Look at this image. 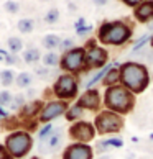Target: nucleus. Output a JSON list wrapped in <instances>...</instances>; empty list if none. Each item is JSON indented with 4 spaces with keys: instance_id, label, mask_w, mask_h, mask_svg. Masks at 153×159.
<instances>
[{
    "instance_id": "f257e3e1",
    "label": "nucleus",
    "mask_w": 153,
    "mask_h": 159,
    "mask_svg": "<svg viewBox=\"0 0 153 159\" xmlns=\"http://www.w3.org/2000/svg\"><path fill=\"white\" fill-rule=\"evenodd\" d=\"M120 72V82L127 90H130L133 95H138L146 90L150 85V72L145 64L140 62H123L119 67Z\"/></svg>"
},
{
    "instance_id": "f03ea898",
    "label": "nucleus",
    "mask_w": 153,
    "mask_h": 159,
    "mask_svg": "<svg viewBox=\"0 0 153 159\" xmlns=\"http://www.w3.org/2000/svg\"><path fill=\"white\" fill-rule=\"evenodd\" d=\"M104 107L110 110V111H115L119 115H127L130 113L135 107V95L127 90L123 85L117 84L112 87H107L104 93Z\"/></svg>"
},
{
    "instance_id": "7ed1b4c3",
    "label": "nucleus",
    "mask_w": 153,
    "mask_h": 159,
    "mask_svg": "<svg viewBox=\"0 0 153 159\" xmlns=\"http://www.w3.org/2000/svg\"><path fill=\"white\" fill-rule=\"evenodd\" d=\"M3 146L13 159H22L31 151L33 138H31L30 131H26V129H17V131H12L5 138Z\"/></svg>"
},
{
    "instance_id": "20e7f679",
    "label": "nucleus",
    "mask_w": 153,
    "mask_h": 159,
    "mask_svg": "<svg viewBox=\"0 0 153 159\" xmlns=\"http://www.w3.org/2000/svg\"><path fill=\"white\" fill-rule=\"evenodd\" d=\"M132 36L130 26H127L122 21H112V23H104L99 30V41L104 44H112L120 46L127 43Z\"/></svg>"
},
{
    "instance_id": "39448f33",
    "label": "nucleus",
    "mask_w": 153,
    "mask_h": 159,
    "mask_svg": "<svg viewBox=\"0 0 153 159\" xmlns=\"http://www.w3.org/2000/svg\"><path fill=\"white\" fill-rule=\"evenodd\" d=\"M123 123H125V120L122 115L104 108L94 118V128L99 134H114L123 128Z\"/></svg>"
},
{
    "instance_id": "423d86ee",
    "label": "nucleus",
    "mask_w": 153,
    "mask_h": 159,
    "mask_svg": "<svg viewBox=\"0 0 153 159\" xmlns=\"http://www.w3.org/2000/svg\"><path fill=\"white\" fill-rule=\"evenodd\" d=\"M78 90H79L78 77H76L74 74H68V72L61 74L60 77L56 79L55 85H53V93H55V97L58 100H66V102L76 98Z\"/></svg>"
},
{
    "instance_id": "0eeeda50",
    "label": "nucleus",
    "mask_w": 153,
    "mask_h": 159,
    "mask_svg": "<svg viewBox=\"0 0 153 159\" xmlns=\"http://www.w3.org/2000/svg\"><path fill=\"white\" fill-rule=\"evenodd\" d=\"M86 49L84 48H73L64 51L63 57L60 59V67L68 74H76L86 69Z\"/></svg>"
},
{
    "instance_id": "6e6552de",
    "label": "nucleus",
    "mask_w": 153,
    "mask_h": 159,
    "mask_svg": "<svg viewBox=\"0 0 153 159\" xmlns=\"http://www.w3.org/2000/svg\"><path fill=\"white\" fill-rule=\"evenodd\" d=\"M68 108H69V102H66V100H48L38 115V123H41V125L43 123H51L55 118L66 113Z\"/></svg>"
},
{
    "instance_id": "1a4fd4ad",
    "label": "nucleus",
    "mask_w": 153,
    "mask_h": 159,
    "mask_svg": "<svg viewBox=\"0 0 153 159\" xmlns=\"http://www.w3.org/2000/svg\"><path fill=\"white\" fill-rule=\"evenodd\" d=\"M96 134H97V131L94 128V125L89 121H84V120L74 121L69 126V138L73 141H76V143H87L89 144L96 138Z\"/></svg>"
},
{
    "instance_id": "9d476101",
    "label": "nucleus",
    "mask_w": 153,
    "mask_h": 159,
    "mask_svg": "<svg viewBox=\"0 0 153 159\" xmlns=\"http://www.w3.org/2000/svg\"><path fill=\"white\" fill-rule=\"evenodd\" d=\"M107 59H109V52L105 51L101 46H96L94 41H89V49L86 51V69H101L104 67V64H107Z\"/></svg>"
},
{
    "instance_id": "9b49d317",
    "label": "nucleus",
    "mask_w": 153,
    "mask_h": 159,
    "mask_svg": "<svg viewBox=\"0 0 153 159\" xmlns=\"http://www.w3.org/2000/svg\"><path fill=\"white\" fill-rule=\"evenodd\" d=\"M63 143H64V128L56 126V128H53L51 134L48 136V141H46V143H41L38 146V152L40 154H51V152H56L63 146Z\"/></svg>"
},
{
    "instance_id": "f8f14e48",
    "label": "nucleus",
    "mask_w": 153,
    "mask_h": 159,
    "mask_svg": "<svg viewBox=\"0 0 153 159\" xmlns=\"http://www.w3.org/2000/svg\"><path fill=\"white\" fill-rule=\"evenodd\" d=\"M94 149L87 143H71L63 152V159H92Z\"/></svg>"
},
{
    "instance_id": "ddd939ff",
    "label": "nucleus",
    "mask_w": 153,
    "mask_h": 159,
    "mask_svg": "<svg viewBox=\"0 0 153 159\" xmlns=\"http://www.w3.org/2000/svg\"><path fill=\"white\" fill-rule=\"evenodd\" d=\"M76 103H78L81 108H84V110L97 111L99 108H101V105H102V98H101L99 90H96V89H86V92L78 98V102H76Z\"/></svg>"
},
{
    "instance_id": "4468645a",
    "label": "nucleus",
    "mask_w": 153,
    "mask_h": 159,
    "mask_svg": "<svg viewBox=\"0 0 153 159\" xmlns=\"http://www.w3.org/2000/svg\"><path fill=\"white\" fill-rule=\"evenodd\" d=\"M43 105H45V102L43 100H38V98L31 100V102H26L18 110L20 123H25V121H30V120H38V115H40L41 108H43Z\"/></svg>"
},
{
    "instance_id": "2eb2a0df",
    "label": "nucleus",
    "mask_w": 153,
    "mask_h": 159,
    "mask_svg": "<svg viewBox=\"0 0 153 159\" xmlns=\"http://www.w3.org/2000/svg\"><path fill=\"white\" fill-rule=\"evenodd\" d=\"M135 18L138 21H150L153 20V0H145L135 8Z\"/></svg>"
},
{
    "instance_id": "dca6fc26",
    "label": "nucleus",
    "mask_w": 153,
    "mask_h": 159,
    "mask_svg": "<svg viewBox=\"0 0 153 159\" xmlns=\"http://www.w3.org/2000/svg\"><path fill=\"white\" fill-rule=\"evenodd\" d=\"M122 146H123V139L122 138H105V139H101L96 144V151L97 152H104V151H109L112 148H122Z\"/></svg>"
},
{
    "instance_id": "f3484780",
    "label": "nucleus",
    "mask_w": 153,
    "mask_h": 159,
    "mask_svg": "<svg viewBox=\"0 0 153 159\" xmlns=\"http://www.w3.org/2000/svg\"><path fill=\"white\" fill-rule=\"evenodd\" d=\"M102 82L105 87H112V85H117L120 82V72H119V67H117V62L114 64V67H110L107 70V74L102 79Z\"/></svg>"
},
{
    "instance_id": "a211bd4d",
    "label": "nucleus",
    "mask_w": 153,
    "mask_h": 159,
    "mask_svg": "<svg viewBox=\"0 0 153 159\" xmlns=\"http://www.w3.org/2000/svg\"><path fill=\"white\" fill-rule=\"evenodd\" d=\"M84 111H86L84 108H81L78 103H74V105H69V108L66 110V113H64V115H66L68 121L74 123V121H79L82 116H84Z\"/></svg>"
},
{
    "instance_id": "6ab92c4d",
    "label": "nucleus",
    "mask_w": 153,
    "mask_h": 159,
    "mask_svg": "<svg viewBox=\"0 0 153 159\" xmlns=\"http://www.w3.org/2000/svg\"><path fill=\"white\" fill-rule=\"evenodd\" d=\"M0 123H2V128L3 129H12V131H17L18 129V126H22V123H20V120H18V116H5V118H2L0 120Z\"/></svg>"
},
{
    "instance_id": "aec40b11",
    "label": "nucleus",
    "mask_w": 153,
    "mask_h": 159,
    "mask_svg": "<svg viewBox=\"0 0 153 159\" xmlns=\"http://www.w3.org/2000/svg\"><path fill=\"white\" fill-rule=\"evenodd\" d=\"M60 43H61V39L58 34H46L43 38V46L50 51H53L55 48H60Z\"/></svg>"
},
{
    "instance_id": "412c9836",
    "label": "nucleus",
    "mask_w": 153,
    "mask_h": 159,
    "mask_svg": "<svg viewBox=\"0 0 153 159\" xmlns=\"http://www.w3.org/2000/svg\"><path fill=\"white\" fill-rule=\"evenodd\" d=\"M15 82H17V85H18L20 89H28V87L31 85V82H33V77H31V74H28V72H20L15 77Z\"/></svg>"
},
{
    "instance_id": "4be33fe9",
    "label": "nucleus",
    "mask_w": 153,
    "mask_h": 159,
    "mask_svg": "<svg viewBox=\"0 0 153 159\" xmlns=\"http://www.w3.org/2000/svg\"><path fill=\"white\" fill-rule=\"evenodd\" d=\"M60 59L61 57L55 51H50L48 54L43 56V66L45 67H56V66H60Z\"/></svg>"
},
{
    "instance_id": "5701e85b",
    "label": "nucleus",
    "mask_w": 153,
    "mask_h": 159,
    "mask_svg": "<svg viewBox=\"0 0 153 159\" xmlns=\"http://www.w3.org/2000/svg\"><path fill=\"white\" fill-rule=\"evenodd\" d=\"M25 103H26V97L23 95V93H15V95L12 97V102H10L8 107L13 110V111H18Z\"/></svg>"
},
{
    "instance_id": "b1692460",
    "label": "nucleus",
    "mask_w": 153,
    "mask_h": 159,
    "mask_svg": "<svg viewBox=\"0 0 153 159\" xmlns=\"http://www.w3.org/2000/svg\"><path fill=\"white\" fill-rule=\"evenodd\" d=\"M40 49L36 48H30V49H26L25 52H23V61H25L26 64H33V62H36L40 61Z\"/></svg>"
},
{
    "instance_id": "393cba45",
    "label": "nucleus",
    "mask_w": 153,
    "mask_h": 159,
    "mask_svg": "<svg viewBox=\"0 0 153 159\" xmlns=\"http://www.w3.org/2000/svg\"><path fill=\"white\" fill-rule=\"evenodd\" d=\"M17 75L13 74V70H10V69H5L0 72V84H2L3 87H10L12 84H13V80H15Z\"/></svg>"
},
{
    "instance_id": "a878e982",
    "label": "nucleus",
    "mask_w": 153,
    "mask_h": 159,
    "mask_svg": "<svg viewBox=\"0 0 153 159\" xmlns=\"http://www.w3.org/2000/svg\"><path fill=\"white\" fill-rule=\"evenodd\" d=\"M22 48H23V43H22L20 38H17V36L8 38V49H10L12 54H17V52H20Z\"/></svg>"
},
{
    "instance_id": "bb28decb",
    "label": "nucleus",
    "mask_w": 153,
    "mask_h": 159,
    "mask_svg": "<svg viewBox=\"0 0 153 159\" xmlns=\"http://www.w3.org/2000/svg\"><path fill=\"white\" fill-rule=\"evenodd\" d=\"M51 131H53V125H51V123H43V125L40 126V129H38V139L40 141L46 139L51 134Z\"/></svg>"
},
{
    "instance_id": "cd10ccee",
    "label": "nucleus",
    "mask_w": 153,
    "mask_h": 159,
    "mask_svg": "<svg viewBox=\"0 0 153 159\" xmlns=\"http://www.w3.org/2000/svg\"><path fill=\"white\" fill-rule=\"evenodd\" d=\"M17 26H18V31H20V33H31V31H33V21L28 20V18L20 20Z\"/></svg>"
},
{
    "instance_id": "c85d7f7f",
    "label": "nucleus",
    "mask_w": 153,
    "mask_h": 159,
    "mask_svg": "<svg viewBox=\"0 0 153 159\" xmlns=\"http://www.w3.org/2000/svg\"><path fill=\"white\" fill-rule=\"evenodd\" d=\"M12 93L8 90H0V107H3V105H10L12 102Z\"/></svg>"
},
{
    "instance_id": "c756f323",
    "label": "nucleus",
    "mask_w": 153,
    "mask_h": 159,
    "mask_svg": "<svg viewBox=\"0 0 153 159\" xmlns=\"http://www.w3.org/2000/svg\"><path fill=\"white\" fill-rule=\"evenodd\" d=\"M58 18H60V11H58L56 8H51L48 13H46V16H45L46 23H56Z\"/></svg>"
},
{
    "instance_id": "7c9ffc66",
    "label": "nucleus",
    "mask_w": 153,
    "mask_h": 159,
    "mask_svg": "<svg viewBox=\"0 0 153 159\" xmlns=\"http://www.w3.org/2000/svg\"><path fill=\"white\" fill-rule=\"evenodd\" d=\"M148 41H150V36H148V34H145V36H142V38H140V39L137 41V43L133 44L132 51H133V52H137V51H138L140 48H142V46H145L146 43H148Z\"/></svg>"
},
{
    "instance_id": "2f4dec72",
    "label": "nucleus",
    "mask_w": 153,
    "mask_h": 159,
    "mask_svg": "<svg viewBox=\"0 0 153 159\" xmlns=\"http://www.w3.org/2000/svg\"><path fill=\"white\" fill-rule=\"evenodd\" d=\"M60 48L61 51H69V49H73L74 48V43H73V39H63L61 43H60Z\"/></svg>"
},
{
    "instance_id": "473e14b6",
    "label": "nucleus",
    "mask_w": 153,
    "mask_h": 159,
    "mask_svg": "<svg viewBox=\"0 0 153 159\" xmlns=\"http://www.w3.org/2000/svg\"><path fill=\"white\" fill-rule=\"evenodd\" d=\"M5 10H7L8 13H17V11H18V3H17V2H12V0H8V2L5 3Z\"/></svg>"
},
{
    "instance_id": "72a5a7b5",
    "label": "nucleus",
    "mask_w": 153,
    "mask_h": 159,
    "mask_svg": "<svg viewBox=\"0 0 153 159\" xmlns=\"http://www.w3.org/2000/svg\"><path fill=\"white\" fill-rule=\"evenodd\" d=\"M89 31H92V25H84L81 28H76V33L79 34V36H82V34H87Z\"/></svg>"
},
{
    "instance_id": "f704fd0d",
    "label": "nucleus",
    "mask_w": 153,
    "mask_h": 159,
    "mask_svg": "<svg viewBox=\"0 0 153 159\" xmlns=\"http://www.w3.org/2000/svg\"><path fill=\"white\" fill-rule=\"evenodd\" d=\"M35 72H36L40 77H48L50 75V67H35Z\"/></svg>"
},
{
    "instance_id": "c9c22d12",
    "label": "nucleus",
    "mask_w": 153,
    "mask_h": 159,
    "mask_svg": "<svg viewBox=\"0 0 153 159\" xmlns=\"http://www.w3.org/2000/svg\"><path fill=\"white\" fill-rule=\"evenodd\" d=\"M0 159H13V157L8 154V151L5 149L3 144H0Z\"/></svg>"
},
{
    "instance_id": "e433bc0d",
    "label": "nucleus",
    "mask_w": 153,
    "mask_h": 159,
    "mask_svg": "<svg viewBox=\"0 0 153 159\" xmlns=\"http://www.w3.org/2000/svg\"><path fill=\"white\" fill-rule=\"evenodd\" d=\"M123 3H127L128 7H137V5H140L142 2H145V0H122Z\"/></svg>"
},
{
    "instance_id": "4c0bfd02",
    "label": "nucleus",
    "mask_w": 153,
    "mask_h": 159,
    "mask_svg": "<svg viewBox=\"0 0 153 159\" xmlns=\"http://www.w3.org/2000/svg\"><path fill=\"white\" fill-rule=\"evenodd\" d=\"M35 95H36V89H31V87H28V89H26V98H33Z\"/></svg>"
},
{
    "instance_id": "58836bf2",
    "label": "nucleus",
    "mask_w": 153,
    "mask_h": 159,
    "mask_svg": "<svg viewBox=\"0 0 153 159\" xmlns=\"http://www.w3.org/2000/svg\"><path fill=\"white\" fill-rule=\"evenodd\" d=\"M5 62H7V64H15L17 62V57L13 54H7V56H5Z\"/></svg>"
},
{
    "instance_id": "ea45409f",
    "label": "nucleus",
    "mask_w": 153,
    "mask_h": 159,
    "mask_svg": "<svg viewBox=\"0 0 153 159\" xmlns=\"http://www.w3.org/2000/svg\"><path fill=\"white\" fill-rule=\"evenodd\" d=\"M5 116H8V111L3 107H0V118H5Z\"/></svg>"
},
{
    "instance_id": "a19ab883",
    "label": "nucleus",
    "mask_w": 153,
    "mask_h": 159,
    "mask_svg": "<svg viewBox=\"0 0 153 159\" xmlns=\"http://www.w3.org/2000/svg\"><path fill=\"white\" fill-rule=\"evenodd\" d=\"M86 25V21H84V18H79L78 21H76V28H81V26H84Z\"/></svg>"
},
{
    "instance_id": "79ce46f5",
    "label": "nucleus",
    "mask_w": 153,
    "mask_h": 159,
    "mask_svg": "<svg viewBox=\"0 0 153 159\" xmlns=\"http://www.w3.org/2000/svg\"><path fill=\"white\" fill-rule=\"evenodd\" d=\"M92 2L96 3V5H105V3L109 2V0H92Z\"/></svg>"
},
{
    "instance_id": "37998d69",
    "label": "nucleus",
    "mask_w": 153,
    "mask_h": 159,
    "mask_svg": "<svg viewBox=\"0 0 153 159\" xmlns=\"http://www.w3.org/2000/svg\"><path fill=\"white\" fill-rule=\"evenodd\" d=\"M97 159H112V156L110 154H102V156H99Z\"/></svg>"
},
{
    "instance_id": "c03bdc74",
    "label": "nucleus",
    "mask_w": 153,
    "mask_h": 159,
    "mask_svg": "<svg viewBox=\"0 0 153 159\" xmlns=\"http://www.w3.org/2000/svg\"><path fill=\"white\" fill-rule=\"evenodd\" d=\"M150 44H151V48H153V36H150Z\"/></svg>"
},
{
    "instance_id": "a18cd8bd",
    "label": "nucleus",
    "mask_w": 153,
    "mask_h": 159,
    "mask_svg": "<svg viewBox=\"0 0 153 159\" xmlns=\"http://www.w3.org/2000/svg\"><path fill=\"white\" fill-rule=\"evenodd\" d=\"M3 59H5V57H3L2 54H0V61H3Z\"/></svg>"
},
{
    "instance_id": "49530a36",
    "label": "nucleus",
    "mask_w": 153,
    "mask_h": 159,
    "mask_svg": "<svg viewBox=\"0 0 153 159\" xmlns=\"http://www.w3.org/2000/svg\"><path fill=\"white\" fill-rule=\"evenodd\" d=\"M31 159H41V157H38V156H33Z\"/></svg>"
},
{
    "instance_id": "de8ad7c7",
    "label": "nucleus",
    "mask_w": 153,
    "mask_h": 159,
    "mask_svg": "<svg viewBox=\"0 0 153 159\" xmlns=\"http://www.w3.org/2000/svg\"><path fill=\"white\" fill-rule=\"evenodd\" d=\"M150 139H151V141H153V133H151V134H150Z\"/></svg>"
},
{
    "instance_id": "09e8293b",
    "label": "nucleus",
    "mask_w": 153,
    "mask_h": 159,
    "mask_svg": "<svg viewBox=\"0 0 153 159\" xmlns=\"http://www.w3.org/2000/svg\"><path fill=\"white\" fill-rule=\"evenodd\" d=\"M0 120H2V118H0Z\"/></svg>"
},
{
    "instance_id": "8fccbe9b",
    "label": "nucleus",
    "mask_w": 153,
    "mask_h": 159,
    "mask_svg": "<svg viewBox=\"0 0 153 159\" xmlns=\"http://www.w3.org/2000/svg\"><path fill=\"white\" fill-rule=\"evenodd\" d=\"M151 28H153V26H151Z\"/></svg>"
}]
</instances>
